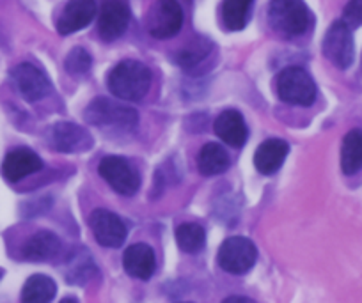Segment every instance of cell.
Masks as SVG:
<instances>
[{
  "mask_svg": "<svg viewBox=\"0 0 362 303\" xmlns=\"http://www.w3.org/2000/svg\"><path fill=\"white\" fill-rule=\"evenodd\" d=\"M176 242L183 252L197 254L203 250L206 243V232L199 224H183L176 229Z\"/></svg>",
  "mask_w": 362,
  "mask_h": 303,
  "instance_id": "cb8c5ba5",
  "label": "cell"
},
{
  "mask_svg": "<svg viewBox=\"0 0 362 303\" xmlns=\"http://www.w3.org/2000/svg\"><path fill=\"white\" fill-rule=\"evenodd\" d=\"M59 252H61V239L50 231L36 232L23 246V257L33 263L54 259Z\"/></svg>",
  "mask_w": 362,
  "mask_h": 303,
  "instance_id": "ac0fdd59",
  "label": "cell"
},
{
  "mask_svg": "<svg viewBox=\"0 0 362 303\" xmlns=\"http://www.w3.org/2000/svg\"><path fill=\"white\" fill-rule=\"evenodd\" d=\"M100 174L121 195H134L141 186L139 172L121 156L103 158L100 163Z\"/></svg>",
  "mask_w": 362,
  "mask_h": 303,
  "instance_id": "ba28073f",
  "label": "cell"
},
{
  "mask_svg": "<svg viewBox=\"0 0 362 303\" xmlns=\"http://www.w3.org/2000/svg\"><path fill=\"white\" fill-rule=\"evenodd\" d=\"M222 303H256V302L250 298H245V296H229V298H226Z\"/></svg>",
  "mask_w": 362,
  "mask_h": 303,
  "instance_id": "4316f807",
  "label": "cell"
},
{
  "mask_svg": "<svg viewBox=\"0 0 362 303\" xmlns=\"http://www.w3.org/2000/svg\"><path fill=\"white\" fill-rule=\"evenodd\" d=\"M89 227L96 242L107 249H117L123 245L128 236L124 222L116 213H110L107 210L93 211L89 217Z\"/></svg>",
  "mask_w": 362,
  "mask_h": 303,
  "instance_id": "9c48e42d",
  "label": "cell"
},
{
  "mask_svg": "<svg viewBox=\"0 0 362 303\" xmlns=\"http://www.w3.org/2000/svg\"><path fill=\"white\" fill-rule=\"evenodd\" d=\"M130 8L127 2H105L98 18V32L103 41H116L127 32L130 23Z\"/></svg>",
  "mask_w": 362,
  "mask_h": 303,
  "instance_id": "7c38bea8",
  "label": "cell"
},
{
  "mask_svg": "<svg viewBox=\"0 0 362 303\" xmlns=\"http://www.w3.org/2000/svg\"><path fill=\"white\" fill-rule=\"evenodd\" d=\"M229 155L226 149L218 144H206L199 153V165L201 174L204 176H217V174L226 172L229 169Z\"/></svg>",
  "mask_w": 362,
  "mask_h": 303,
  "instance_id": "44dd1931",
  "label": "cell"
},
{
  "mask_svg": "<svg viewBox=\"0 0 362 303\" xmlns=\"http://www.w3.org/2000/svg\"><path fill=\"white\" fill-rule=\"evenodd\" d=\"M288 151H290V145L281 138L264 141L254 155V165H256L257 172L264 174V176L277 172L286 160Z\"/></svg>",
  "mask_w": 362,
  "mask_h": 303,
  "instance_id": "2e32d148",
  "label": "cell"
},
{
  "mask_svg": "<svg viewBox=\"0 0 362 303\" xmlns=\"http://www.w3.org/2000/svg\"><path fill=\"white\" fill-rule=\"evenodd\" d=\"M272 29L284 37H295L304 34L311 25V11L304 2L281 0L272 2L268 11Z\"/></svg>",
  "mask_w": 362,
  "mask_h": 303,
  "instance_id": "7a4b0ae2",
  "label": "cell"
},
{
  "mask_svg": "<svg viewBox=\"0 0 362 303\" xmlns=\"http://www.w3.org/2000/svg\"><path fill=\"white\" fill-rule=\"evenodd\" d=\"M96 16V4L89 0H75L68 2L62 9L61 16L57 20V30L62 36L82 30L89 25Z\"/></svg>",
  "mask_w": 362,
  "mask_h": 303,
  "instance_id": "4fadbf2b",
  "label": "cell"
},
{
  "mask_svg": "<svg viewBox=\"0 0 362 303\" xmlns=\"http://www.w3.org/2000/svg\"><path fill=\"white\" fill-rule=\"evenodd\" d=\"M87 123L95 124V126H114V128H134L139 123V116L130 107L119 105L107 97H96L90 101L86 112Z\"/></svg>",
  "mask_w": 362,
  "mask_h": 303,
  "instance_id": "277c9868",
  "label": "cell"
},
{
  "mask_svg": "<svg viewBox=\"0 0 362 303\" xmlns=\"http://www.w3.org/2000/svg\"><path fill=\"white\" fill-rule=\"evenodd\" d=\"M323 55L332 62L336 68L346 69L354 62V37L351 30L344 25L341 20L334 22L330 29L327 30L322 43Z\"/></svg>",
  "mask_w": 362,
  "mask_h": 303,
  "instance_id": "8992f818",
  "label": "cell"
},
{
  "mask_svg": "<svg viewBox=\"0 0 362 303\" xmlns=\"http://www.w3.org/2000/svg\"><path fill=\"white\" fill-rule=\"evenodd\" d=\"M215 133L228 145L242 148L247 141V126L242 114L236 110H224L215 119Z\"/></svg>",
  "mask_w": 362,
  "mask_h": 303,
  "instance_id": "e0dca14e",
  "label": "cell"
},
{
  "mask_svg": "<svg viewBox=\"0 0 362 303\" xmlns=\"http://www.w3.org/2000/svg\"><path fill=\"white\" fill-rule=\"evenodd\" d=\"M277 96L290 105L309 107L316 100V83L308 71L297 66L283 69L277 76Z\"/></svg>",
  "mask_w": 362,
  "mask_h": 303,
  "instance_id": "3957f363",
  "label": "cell"
},
{
  "mask_svg": "<svg viewBox=\"0 0 362 303\" xmlns=\"http://www.w3.org/2000/svg\"><path fill=\"white\" fill-rule=\"evenodd\" d=\"M110 93L123 101H139L151 85V71L141 61H123L109 73Z\"/></svg>",
  "mask_w": 362,
  "mask_h": 303,
  "instance_id": "6da1fadb",
  "label": "cell"
},
{
  "mask_svg": "<svg viewBox=\"0 0 362 303\" xmlns=\"http://www.w3.org/2000/svg\"><path fill=\"white\" fill-rule=\"evenodd\" d=\"M48 144L59 153H86L93 148V137L78 124L57 123L48 130Z\"/></svg>",
  "mask_w": 362,
  "mask_h": 303,
  "instance_id": "30bf717a",
  "label": "cell"
},
{
  "mask_svg": "<svg viewBox=\"0 0 362 303\" xmlns=\"http://www.w3.org/2000/svg\"><path fill=\"white\" fill-rule=\"evenodd\" d=\"M256 245L242 236H233V238L226 239L217 254L218 266L233 275L247 273L256 264Z\"/></svg>",
  "mask_w": 362,
  "mask_h": 303,
  "instance_id": "5b68a950",
  "label": "cell"
},
{
  "mask_svg": "<svg viewBox=\"0 0 362 303\" xmlns=\"http://www.w3.org/2000/svg\"><path fill=\"white\" fill-rule=\"evenodd\" d=\"M41 167H43V162H41L36 153L27 148H18L8 153V156L4 158L2 176L11 181V183H16V181L23 179L25 176L37 172Z\"/></svg>",
  "mask_w": 362,
  "mask_h": 303,
  "instance_id": "9a60e30c",
  "label": "cell"
},
{
  "mask_svg": "<svg viewBox=\"0 0 362 303\" xmlns=\"http://www.w3.org/2000/svg\"><path fill=\"white\" fill-rule=\"evenodd\" d=\"M341 22L350 30L357 29L362 25V2H348L343 11V20Z\"/></svg>",
  "mask_w": 362,
  "mask_h": 303,
  "instance_id": "484cf974",
  "label": "cell"
},
{
  "mask_svg": "<svg viewBox=\"0 0 362 303\" xmlns=\"http://www.w3.org/2000/svg\"><path fill=\"white\" fill-rule=\"evenodd\" d=\"M0 278H2V270H0Z\"/></svg>",
  "mask_w": 362,
  "mask_h": 303,
  "instance_id": "f1b7e54d",
  "label": "cell"
},
{
  "mask_svg": "<svg viewBox=\"0 0 362 303\" xmlns=\"http://www.w3.org/2000/svg\"><path fill=\"white\" fill-rule=\"evenodd\" d=\"M341 169L344 174L358 172L362 169V130L348 131L341 145Z\"/></svg>",
  "mask_w": 362,
  "mask_h": 303,
  "instance_id": "d6986e66",
  "label": "cell"
},
{
  "mask_svg": "<svg viewBox=\"0 0 362 303\" xmlns=\"http://www.w3.org/2000/svg\"><path fill=\"white\" fill-rule=\"evenodd\" d=\"M90 59L89 52L86 48H73L68 55H66V62H64V68L69 75L73 76H80V75H86L87 71L90 69Z\"/></svg>",
  "mask_w": 362,
  "mask_h": 303,
  "instance_id": "d4e9b609",
  "label": "cell"
},
{
  "mask_svg": "<svg viewBox=\"0 0 362 303\" xmlns=\"http://www.w3.org/2000/svg\"><path fill=\"white\" fill-rule=\"evenodd\" d=\"M211 43L206 37H196L176 55V64L183 69H194L210 55Z\"/></svg>",
  "mask_w": 362,
  "mask_h": 303,
  "instance_id": "603a6c76",
  "label": "cell"
},
{
  "mask_svg": "<svg viewBox=\"0 0 362 303\" xmlns=\"http://www.w3.org/2000/svg\"><path fill=\"white\" fill-rule=\"evenodd\" d=\"M250 11H252V2L249 0H228L222 4V22L228 30H242L247 25Z\"/></svg>",
  "mask_w": 362,
  "mask_h": 303,
  "instance_id": "7402d4cb",
  "label": "cell"
},
{
  "mask_svg": "<svg viewBox=\"0 0 362 303\" xmlns=\"http://www.w3.org/2000/svg\"><path fill=\"white\" fill-rule=\"evenodd\" d=\"M11 76L16 83V89L23 96V100L40 101L50 94V80L47 78L43 71H40L36 66L29 64V62H22L16 68H13Z\"/></svg>",
  "mask_w": 362,
  "mask_h": 303,
  "instance_id": "8fae6325",
  "label": "cell"
},
{
  "mask_svg": "<svg viewBox=\"0 0 362 303\" xmlns=\"http://www.w3.org/2000/svg\"><path fill=\"white\" fill-rule=\"evenodd\" d=\"M183 27V9L177 2L163 0L149 9L148 30L156 40H167L180 32Z\"/></svg>",
  "mask_w": 362,
  "mask_h": 303,
  "instance_id": "52a82bcc",
  "label": "cell"
},
{
  "mask_svg": "<svg viewBox=\"0 0 362 303\" xmlns=\"http://www.w3.org/2000/svg\"><path fill=\"white\" fill-rule=\"evenodd\" d=\"M123 268L130 277L139 280H148L156 270L155 252L146 243L130 245L123 254Z\"/></svg>",
  "mask_w": 362,
  "mask_h": 303,
  "instance_id": "5bb4252c",
  "label": "cell"
},
{
  "mask_svg": "<svg viewBox=\"0 0 362 303\" xmlns=\"http://www.w3.org/2000/svg\"><path fill=\"white\" fill-rule=\"evenodd\" d=\"M57 292V285L47 275H33L22 289V303H50Z\"/></svg>",
  "mask_w": 362,
  "mask_h": 303,
  "instance_id": "ffe728a7",
  "label": "cell"
},
{
  "mask_svg": "<svg viewBox=\"0 0 362 303\" xmlns=\"http://www.w3.org/2000/svg\"><path fill=\"white\" fill-rule=\"evenodd\" d=\"M61 303H78V302H76V298H71V296H69V298H64V299H62Z\"/></svg>",
  "mask_w": 362,
  "mask_h": 303,
  "instance_id": "83f0119b",
  "label": "cell"
}]
</instances>
